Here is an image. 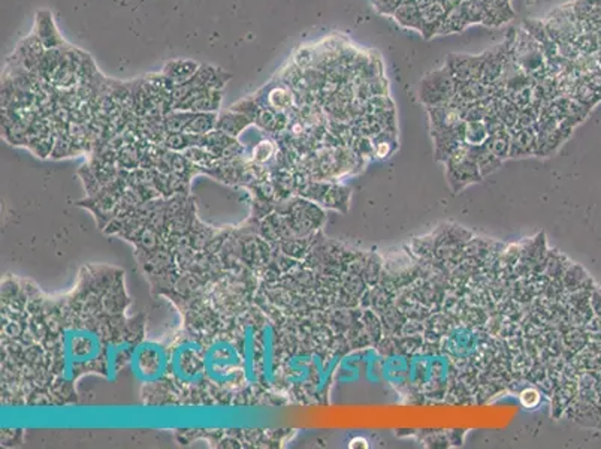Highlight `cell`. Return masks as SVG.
<instances>
[{"instance_id": "6da1fadb", "label": "cell", "mask_w": 601, "mask_h": 449, "mask_svg": "<svg viewBox=\"0 0 601 449\" xmlns=\"http://www.w3.org/2000/svg\"><path fill=\"white\" fill-rule=\"evenodd\" d=\"M513 59H515L516 65L535 83L547 77L546 57L543 54L542 45L528 32H516L515 45H513Z\"/></svg>"}, {"instance_id": "7a4b0ae2", "label": "cell", "mask_w": 601, "mask_h": 449, "mask_svg": "<svg viewBox=\"0 0 601 449\" xmlns=\"http://www.w3.org/2000/svg\"><path fill=\"white\" fill-rule=\"evenodd\" d=\"M455 95V78L447 66L431 72L420 81V97L427 104L440 105L452 101Z\"/></svg>"}, {"instance_id": "3957f363", "label": "cell", "mask_w": 601, "mask_h": 449, "mask_svg": "<svg viewBox=\"0 0 601 449\" xmlns=\"http://www.w3.org/2000/svg\"><path fill=\"white\" fill-rule=\"evenodd\" d=\"M482 20L483 16L479 6H475L470 0H462L458 6L447 11L438 33L461 32L462 29H466L468 24L482 23Z\"/></svg>"}, {"instance_id": "277c9868", "label": "cell", "mask_w": 601, "mask_h": 449, "mask_svg": "<svg viewBox=\"0 0 601 449\" xmlns=\"http://www.w3.org/2000/svg\"><path fill=\"white\" fill-rule=\"evenodd\" d=\"M450 73L456 80H478L482 78L483 69V54L482 56H467V54H452L449 56L446 64Z\"/></svg>"}, {"instance_id": "5b68a950", "label": "cell", "mask_w": 601, "mask_h": 449, "mask_svg": "<svg viewBox=\"0 0 601 449\" xmlns=\"http://www.w3.org/2000/svg\"><path fill=\"white\" fill-rule=\"evenodd\" d=\"M45 49H60L65 47L63 37L60 36V32L56 26L53 14L47 9L36 11L35 20V30H33Z\"/></svg>"}, {"instance_id": "8992f818", "label": "cell", "mask_w": 601, "mask_h": 449, "mask_svg": "<svg viewBox=\"0 0 601 449\" xmlns=\"http://www.w3.org/2000/svg\"><path fill=\"white\" fill-rule=\"evenodd\" d=\"M45 47L42 45V42L40 41V37L33 32L32 35H29L26 40H23L17 48L16 56L20 61V65L28 69V71H35L40 66L41 60L45 54Z\"/></svg>"}, {"instance_id": "52a82bcc", "label": "cell", "mask_w": 601, "mask_h": 449, "mask_svg": "<svg viewBox=\"0 0 601 449\" xmlns=\"http://www.w3.org/2000/svg\"><path fill=\"white\" fill-rule=\"evenodd\" d=\"M264 92H265V107L264 108H271L274 111L284 112V111L289 109L295 102L293 90L284 83L275 84V85L269 87L268 90L265 87Z\"/></svg>"}, {"instance_id": "ba28073f", "label": "cell", "mask_w": 601, "mask_h": 449, "mask_svg": "<svg viewBox=\"0 0 601 449\" xmlns=\"http://www.w3.org/2000/svg\"><path fill=\"white\" fill-rule=\"evenodd\" d=\"M200 68V65H198L195 60L190 59H175L168 61V64L164 66V72L166 77L174 81L175 84H183L186 81H189L193 75L198 72V69Z\"/></svg>"}, {"instance_id": "9c48e42d", "label": "cell", "mask_w": 601, "mask_h": 449, "mask_svg": "<svg viewBox=\"0 0 601 449\" xmlns=\"http://www.w3.org/2000/svg\"><path fill=\"white\" fill-rule=\"evenodd\" d=\"M250 123H252V120L240 114V112L231 109V111L221 112V114L219 116L216 129L228 133L231 136H236L238 133H241Z\"/></svg>"}, {"instance_id": "30bf717a", "label": "cell", "mask_w": 601, "mask_h": 449, "mask_svg": "<svg viewBox=\"0 0 601 449\" xmlns=\"http://www.w3.org/2000/svg\"><path fill=\"white\" fill-rule=\"evenodd\" d=\"M219 116L216 112H193V116L187 124L184 132L198 136H204L216 128Z\"/></svg>"}, {"instance_id": "8fae6325", "label": "cell", "mask_w": 601, "mask_h": 449, "mask_svg": "<svg viewBox=\"0 0 601 449\" xmlns=\"http://www.w3.org/2000/svg\"><path fill=\"white\" fill-rule=\"evenodd\" d=\"M394 16H395L396 21H399L401 24H403V26L416 29L422 33L423 20H422L420 9L416 5H413L411 2H407V0H404V2L398 6V9L394 12Z\"/></svg>"}, {"instance_id": "7c38bea8", "label": "cell", "mask_w": 601, "mask_h": 449, "mask_svg": "<svg viewBox=\"0 0 601 449\" xmlns=\"http://www.w3.org/2000/svg\"><path fill=\"white\" fill-rule=\"evenodd\" d=\"M272 153H274V144L268 140L260 141L253 150V159L264 162V160H268L272 156Z\"/></svg>"}, {"instance_id": "4fadbf2b", "label": "cell", "mask_w": 601, "mask_h": 449, "mask_svg": "<svg viewBox=\"0 0 601 449\" xmlns=\"http://www.w3.org/2000/svg\"><path fill=\"white\" fill-rule=\"evenodd\" d=\"M521 402L525 407H534L540 402V395H538L535 390H525L521 394Z\"/></svg>"}, {"instance_id": "5bb4252c", "label": "cell", "mask_w": 601, "mask_h": 449, "mask_svg": "<svg viewBox=\"0 0 601 449\" xmlns=\"http://www.w3.org/2000/svg\"><path fill=\"white\" fill-rule=\"evenodd\" d=\"M350 448H368V445H367V441L365 439H362V438H356V439H353L352 442H350V445H348Z\"/></svg>"}, {"instance_id": "9a60e30c", "label": "cell", "mask_w": 601, "mask_h": 449, "mask_svg": "<svg viewBox=\"0 0 601 449\" xmlns=\"http://www.w3.org/2000/svg\"><path fill=\"white\" fill-rule=\"evenodd\" d=\"M387 152H389V145L384 144V143L379 145V148H377V155H379V156H386V153H387Z\"/></svg>"}]
</instances>
